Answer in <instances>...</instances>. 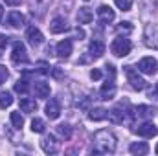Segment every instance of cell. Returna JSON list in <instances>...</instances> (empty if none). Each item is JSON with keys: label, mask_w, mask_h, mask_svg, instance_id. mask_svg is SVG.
I'll use <instances>...</instances> for the list:
<instances>
[{"label": "cell", "mask_w": 158, "mask_h": 156, "mask_svg": "<svg viewBox=\"0 0 158 156\" xmlns=\"http://www.w3.org/2000/svg\"><path fill=\"white\" fill-rule=\"evenodd\" d=\"M92 151L98 154H112L116 151V136L110 130H98L92 140Z\"/></svg>", "instance_id": "1"}, {"label": "cell", "mask_w": 158, "mask_h": 156, "mask_svg": "<svg viewBox=\"0 0 158 156\" xmlns=\"http://www.w3.org/2000/svg\"><path fill=\"white\" fill-rule=\"evenodd\" d=\"M131 48H132V44H131V40L127 39V37H116V39L112 40V44H110V51L116 57L129 55L131 53Z\"/></svg>", "instance_id": "2"}, {"label": "cell", "mask_w": 158, "mask_h": 156, "mask_svg": "<svg viewBox=\"0 0 158 156\" xmlns=\"http://www.w3.org/2000/svg\"><path fill=\"white\" fill-rule=\"evenodd\" d=\"M11 61L15 63V64H24V63H28V51H26V46H24V42H20V40H17L15 44H13V51H11Z\"/></svg>", "instance_id": "3"}, {"label": "cell", "mask_w": 158, "mask_h": 156, "mask_svg": "<svg viewBox=\"0 0 158 156\" xmlns=\"http://www.w3.org/2000/svg\"><path fill=\"white\" fill-rule=\"evenodd\" d=\"M138 70H140L142 74L155 76L158 72V61L155 57H143V59H140V63H138Z\"/></svg>", "instance_id": "4"}, {"label": "cell", "mask_w": 158, "mask_h": 156, "mask_svg": "<svg viewBox=\"0 0 158 156\" xmlns=\"http://www.w3.org/2000/svg\"><path fill=\"white\" fill-rule=\"evenodd\" d=\"M40 149H42L46 154H57V153H59V142L55 140L53 134H46V136L40 140Z\"/></svg>", "instance_id": "5"}, {"label": "cell", "mask_w": 158, "mask_h": 156, "mask_svg": "<svg viewBox=\"0 0 158 156\" xmlns=\"http://www.w3.org/2000/svg\"><path fill=\"white\" fill-rule=\"evenodd\" d=\"M127 79H129V83L134 90H143L145 88V79L142 76H138V72L132 66H127Z\"/></svg>", "instance_id": "6"}, {"label": "cell", "mask_w": 158, "mask_h": 156, "mask_svg": "<svg viewBox=\"0 0 158 156\" xmlns=\"http://www.w3.org/2000/svg\"><path fill=\"white\" fill-rule=\"evenodd\" d=\"M136 132L142 136V138H155L158 134V129L155 123H151V121H145V123H142L138 129H136Z\"/></svg>", "instance_id": "7"}, {"label": "cell", "mask_w": 158, "mask_h": 156, "mask_svg": "<svg viewBox=\"0 0 158 156\" xmlns=\"http://www.w3.org/2000/svg\"><path fill=\"white\" fill-rule=\"evenodd\" d=\"M114 9L110 7V6H99V9H98V18H99V22L101 24H110L112 20H114Z\"/></svg>", "instance_id": "8"}, {"label": "cell", "mask_w": 158, "mask_h": 156, "mask_svg": "<svg viewBox=\"0 0 158 156\" xmlns=\"http://www.w3.org/2000/svg\"><path fill=\"white\" fill-rule=\"evenodd\" d=\"M26 39H28V42H30L31 46H39V44H42L44 37H42V33H40L39 28L30 26V28L26 30Z\"/></svg>", "instance_id": "9"}, {"label": "cell", "mask_w": 158, "mask_h": 156, "mask_svg": "<svg viewBox=\"0 0 158 156\" xmlns=\"http://www.w3.org/2000/svg\"><path fill=\"white\" fill-rule=\"evenodd\" d=\"M6 22H7V26H11V28L19 30V28H22V26L26 24V18H24V15H22V13H19V11H11V13L7 15Z\"/></svg>", "instance_id": "10"}, {"label": "cell", "mask_w": 158, "mask_h": 156, "mask_svg": "<svg viewBox=\"0 0 158 156\" xmlns=\"http://www.w3.org/2000/svg\"><path fill=\"white\" fill-rule=\"evenodd\" d=\"M99 94H101V99H107V101L114 97V94H116V84H114V77H110L109 81H105V83H103V86H101Z\"/></svg>", "instance_id": "11"}, {"label": "cell", "mask_w": 158, "mask_h": 156, "mask_svg": "<svg viewBox=\"0 0 158 156\" xmlns=\"http://www.w3.org/2000/svg\"><path fill=\"white\" fill-rule=\"evenodd\" d=\"M33 92H35V96L40 97V99L50 97V92H52L50 83H46V81H35V84H33Z\"/></svg>", "instance_id": "12"}, {"label": "cell", "mask_w": 158, "mask_h": 156, "mask_svg": "<svg viewBox=\"0 0 158 156\" xmlns=\"http://www.w3.org/2000/svg\"><path fill=\"white\" fill-rule=\"evenodd\" d=\"M66 30H68V22H66L64 17H55L52 20V24H50V31L52 33H64Z\"/></svg>", "instance_id": "13"}, {"label": "cell", "mask_w": 158, "mask_h": 156, "mask_svg": "<svg viewBox=\"0 0 158 156\" xmlns=\"http://www.w3.org/2000/svg\"><path fill=\"white\" fill-rule=\"evenodd\" d=\"M55 51H57V55H59L61 59H68V57H70V53H72V40H70V39L61 40V42L57 44Z\"/></svg>", "instance_id": "14"}, {"label": "cell", "mask_w": 158, "mask_h": 156, "mask_svg": "<svg viewBox=\"0 0 158 156\" xmlns=\"http://www.w3.org/2000/svg\"><path fill=\"white\" fill-rule=\"evenodd\" d=\"M46 116L50 117V119H57V117L61 116V105H59L57 99H50L48 101V105H46Z\"/></svg>", "instance_id": "15"}, {"label": "cell", "mask_w": 158, "mask_h": 156, "mask_svg": "<svg viewBox=\"0 0 158 156\" xmlns=\"http://www.w3.org/2000/svg\"><path fill=\"white\" fill-rule=\"evenodd\" d=\"M76 18H77L79 24H90L92 22V18H94V13H92V9L90 7H79L77 15H76Z\"/></svg>", "instance_id": "16"}, {"label": "cell", "mask_w": 158, "mask_h": 156, "mask_svg": "<svg viewBox=\"0 0 158 156\" xmlns=\"http://www.w3.org/2000/svg\"><path fill=\"white\" fill-rule=\"evenodd\" d=\"M136 116L151 119V117L156 116V109L151 107V105H138V107H136Z\"/></svg>", "instance_id": "17"}, {"label": "cell", "mask_w": 158, "mask_h": 156, "mask_svg": "<svg viewBox=\"0 0 158 156\" xmlns=\"http://www.w3.org/2000/svg\"><path fill=\"white\" fill-rule=\"evenodd\" d=\"M88 51H90V57H94V59H99V57L105 53V44H103L101 40H92V42H90V48H88Z\"/></svg>", "instance_id": "18"}, {"label": "cell", "mask_w": 158, "mask_h": 156, "mask_svg": "<svg viewBox=\"0 0 158 156\" xmlns=\"http://www.w3.org/2000/svg\"><path fill=\"white\" fill-rule=\"evenodd\" d=\"M125 117H127V114H125V110H123L121 107H114V109L109 112V119H110L112 123H116V125L123 123V121H125Z\"/></svg>", "instance_id": "19"}, {"label": "cell", "mask_w": 158, "mask_h": 156, "mask_svg": "<svg viewBox=\"0 0 158 156\" xmlns=\"http://www.w3.org/2000/svg\"><path fill=\"white\" fill-rule=\"evenodd\" d=\"M107 116H109V110L103 109V107L90 109V112H88V117H90L92 121H103V119H107Z\"/></svg>", "instance_id": "20"}, {"label": "cell", "mask_w": 158, "mask_h": 156, "mask_svg": "<svg viewBox=\"0 0 158 156\" xmlns=\"http://www.w3.org/2000/svg\"><path fill=\"white\" fill-rule=\"evenodd\" d=\"M129 151H131V154H134V156H143L149 153V145L145 142H138V143H132L129 147Z\"/></svg>", "instance_id": "21"}, {"label": "cell", "mask_w": 158, "mask_h": 156, "mask_svg": "<svg viewBox=\"0 0 158 156\" xmlns=\"http://www.w3.org/2000/svg\"><path fill=\"white\" fill-rule=\"evenodd\" d=\"M20 110L22 112H35L37 110V103L30 97H22L20 99Z\"/></svg>", "instance_id": "22"}, {"label": "cell", "mask_w": 158, "mask_h": 156, "mask_svg": "<svg viewBox=\"0 0 158 156\" xmlns=\"http://www.w3.org/2000/svg\"><path fill=\"white\" fill-rule=\"evenodd\" d=\"M50 4H52V0H31V9H33V13L39 11L40 15H42Z\"/></svg>", "instance_id": "23"}, {"label": "cell", "mask_w": 158, "mask_h": 156, "mask_svg": "<svg viewBox=\"0 0 158 156\" xmlns=\"http://www.w3.org/2000/svg\"><path fill=\"white\" fill-rule=\"evenodd\" d=\"M57 134L63 140H70L72 138V127L66 125V123H61V125H57Z\"/></svg>", "instance_id": "24"}, {"label": "cell", "mask_w": 158, "mask_h": 156, "mask_svg": "<svg viewBox=\"0 0 158 156\" xmlns=\"http://www.w3.org/2000/svg\"><path fill=\"white\" fill-rule=\"evenodd\" d=\"M31 130H33V132H37V134L44 132V130H46V123H44V119L35 117V119L31 121Z\"/></svg>", "instance_id": "25"}, {"label": "cell", "mask_w": 158, "mask_h": 156, "mask_svg": "<svg viewBox=\"0 0 158 156\" xmlns=\"http://www.w3.org/2000/svg\"><path fill=\"white\" fill-rule=\"evenodd\" d=\"M11 125H13L17 130L22 129V125H24V117L20 116V112H11Z\"/></svg>", "instance_id": "26"}, {"label": "cell", "mask_w": 158, "mask_h": 156, "mask_svg": "<svg viewBox=\"0 0 158 156\" xmlns=\"http://www.w3.org/2000/svg\"><path fill=\"white\" fill-rule=\"evenodd\" d=\"M13 103V96L11 92H0V109H6Z\"/></svg>", "instance_id": "27"}, {"label": "cell", "mask_w": 158, "mask_h": 156, "mask_svg": "<svg viewBox=\"0 0 158 156\" xmlns=\"http://www.w3.org/2000/svg\"><path fill=\"white\" fill-rule=\"evenodd\" d=\"M114 4L121 11H131V7H132V0H114Z\"/></svg>", "instance_id": "28"}, {"label": "cell", "mask_w": 158, "mask_h": 156, "mask_svg": "<svg viewBox=\"0 0 158 156\" xmlns=\"http://www.w3.org/2000/svg\"><path fill=\"white\" fill-rule=\"evenodd\" d=\"M15 92H19V94H26V92H28V81H24V79L17 81V83H15Z\"/></svg>", "instance_id": "29"}, {"label": "cell", "mask_w": 158, "mask_h": 156, "mask_svg": "<svg viewBox=\"0 0 158 156\" xmlns=\"http://www.w3.org/2000/svg\"><path fill=\"white\" fill-rule=\"evenodd\" d=\"M6 79H7V68L6 66H0V84L6 83Z\"/></svg>", "instance_id": "30"}, {"label": "cell", "mask_w": 158, "mask_h": 156, "mask_svg": "<svg viewBox=\"0 0 158 156\" xmlns=\"http://www.w3.org/2000/svg\"><path fill=\"white\" fill-rule=\"evenodd\" d=\"M90 77L92 79H101V72H99V70H92V72H90Z\"/></svg>", "instance_id": "31"}, {"label": "cell", "mask_w": 158, "mask_h": 156, "mask_svg": "<svg viewBox=\"0 0 158 156\" xmlns=\"http://www.w3.org/2000/svg\"><path fill=\"white\" fill-rule=\"evenodd\" d=\"M7 42H9V37H6V35H0V48H4Z\"/></svg>", "instance_id": "32"}, {"label": "cell", "mask_w": 158, "mask_h": 156, "mask_svg": "<svg viewBox=\"0 0 158 156\" xmlns=\"http://www.w3.org/2000/svg\"><path fill=\"white\" fill-rule=\"evenodd\" d=\"M4 2H6L7 6H19V4L22 2V0H4Z\"/></svg>", "instance_id": "33"}, {"label": "cell", "mask_w": 158, "mask_h": 156, "mask_svg": "<svg viewBox=\"0 0 158 156\" xmlns=\"http://www.w3.org/2000/svg\"><path fill=\"white\" fill-rule=\"evenodd\" d=\"M2 15H4V9H2V4H0V18H2Z\"/></svg>", "instance_id": "34"}, {"label": "cell", "mask_w": 158, "mask_h": 156, "mask_svg": "<svg viewBox=\"0 0 158 156\" xmlns=\"http://www.w3.org/2000/svg\"><path fill=\"white\" fill-rule=\"evenodd\" d=\"M155 94L158 96V83H156V88H155Z\"/></svg>", "instance_id": "35"}, {"label": "cell", "mask_w": 158, "mask_h": 156, "mask_svg": "<svg viewBox=\"0 0 158 156\" xmlns=\"http://www.w3.org/2000/svg\"><path fill=\"white\" fill-rule=\"evenodd\" d=\"M155 153H156V154H158V145H156V149H155Z\"/></svg>", "instance_id": "36"}, {"label": "cell", "mask_w": 158, "mask_h": 156, "mask_svg": "<svg viewBox=\"0 0 158 156\" xmlns=\"http://www.w3.org/2000/svg\"><path fill=\"white\" fill-rule=\"evenodd\" d=\"M85 2H88V0H85Z\"/></svg>", "instance_id": "37"}]
</instances>
